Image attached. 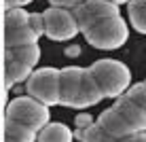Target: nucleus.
Instances as JSON below:
<instances>
[{
    "mask_svg": "<svg viewBox=\"0 0 146 142\" xmlns=\"http://www.w3.org/2000/svg\"><path fill=\"white\" fill-rule=\"evenodd\" d=\"M87 70L93 77L104 98H121L129 89L131 72L119 59H100V62L91 64Z\"/></svg>",
    "mask_w": 146,
    "mask_h": 142,
    "instance_id": "obj_1",
    "label": "nucleus"
},
{
    "mask_svg": "<svg viewBox=\"0 0 146 142\" xmlns=\"http://www.w3.org/2000/svg\"><path fill=\"white\" fill-rule=\"evenodd\" d=\"M7 121L40 131L49 123V108L44 104L36 102L34 98H30V95H19V98L11 100L7 106Z\"/></svg>",
    "mask_w": 146,
    "mask_h": 142,
    "instance_id": "obj_2",
    "label": "nucleus"
},
{
    "mask_svg": "<svg viewBox=\"0 0 146 142\" xmlns=\"http://www.w3.org/2000/svg\"><path fill=\"white\" fill-rule=\"evenodd\" d=\"M28 95L36 102L49 106L59 104V70L57 68H40L34 70L26 83Z\"/></svg>",
    "mask_w": 146,
    "mask_h": 142,
    "instance_id": "obj_3",
    "label": "nucleus"
},
{
    "mask_svg": "<svg viewBox=\"0 0 146 142\" xmlns=\"http://www.w3.org/2000/svg\"><path fill=\"white\" fill-rule=\"evenodd\" d=\"M127 34H129L127 23L121 17H112V19H106V21L93 26L89 32H85V38H87V43L95 49L112 51V49H119L121 45H125Z\"/></svg>",
    "mask_w": 146,
    "mask_h": 142,
    "instance_id": "obj_4",
    "label": "nucleus"
},
{
    "mask_svg": "<svg viewBox=\"0 0 146 142\" xmlns=\"http://www.w3.org/2000/svg\"><path fill=\"white\" fill-rule=\"evenodd\" d=\"M70 13H72L74 21H76L78 32L85 34L93 26L106 21V19L119 17V7L108 2V0H85V2L76 4Z\"/></svg>",
    "mask_w": 146,
    "mask_h": 142,
    "instance_id": "obj_5",
    "label": "nucleus"
},
{
    "mask_svg": "<svg viewBox=\"0 0 146 142\" xmlns=\"http://www.w3.org/2000/svg\"><path fill=\"white\" fill-rule=\"evenodd\" d=\"M42 21H44V34L53 40H68L78 34L76 21L68 9H55V7L47 9L42 13Z\"/></svg>",
    "mask_w": 146,
    "mask_h": 142,
    "instance_id": "obj_6",
    "label": "nucleus"
},
{
    "mask_svg": "<svg viewBox=\"0 0 146 142\" xmlns=\"http://www.w3.org/2000/svg\"><path fill=\"white\" fill-rule=\"evenodd\" d=\"M85 68H78V66H68V68L59 70V104L70 106L76 95L78 83L83 79Z\"/></svg>",
    "mask_w": 146,
    "mask_h": 142,
    "instance_id": "obj_7",
    "label": "nucleus"
},
{
    "mask_svg": "<svg viewBox=\"0 0 146 142\" xmlns=\"http://www.w3.org/2000/svg\"><path fill=\"white\" fill-rule=\"evenodd\" d=\"M98 123L102 125V127L106 129V134H110L117 142L123 140V138H127V136L135 134L133 127L123 119V115H119L114 108H106V110H104V113L98 117Z\"/></svg>",
    "mask_w": 146,
    "mask_h": 142,
    "instance_id": "obj_8",
    "label": "nucleus"
},
{
    "mask_svg": "<svg viewBox=\"0 0 146 142\" xmlns=\"http://www.w3.org/2000/svg\"><path fill=\"white\" fill-rule=\"evenodd\" d=\"M104 95H102V91H100V87L95 85V81H93L91 74H89V70L85 68L83 79H80L78 89H76V95H74V100H72L70 106H74V108H85V106L98 104Z\"/></svg>",
    "mask_w": 146,
    "mask_h": 142,
    "instance_id": "obj_9",
    "label": "nucleus"
},
{
    "mask_svg": "<svg viewBox=\"0 0 146 142\" xmlns=\"http://www.w3.org/2000/svg\"><path fill=\"white\" fill-rule=\"evenodd\" d=\"M112 108L117 110L119 115H123V119L133 127L135 134H138V131H146V113H144L142 108L133 106L131 102H129V100H125L123 95H121L117 102H114Z\"/></svg>",
    "mask_w": 146,
    "mask_h": 142,
    "instance_id": "obj_10",
    "label": "nucleus"
},
{
    "mask_svg": "<svg viewBox=\"0 0 146 142\" xmlns=\"http://www.w3.org/2000/svg\"><path fill=\"white\" fill-rule=\"evenodd\" d=\"M7 62H19L28 68H34L40 59V47L36 45H26V47H15V49H7Z\"/></svg>",
    "mask_w": 146,
    "mask_h": 142,
    "instance_id": "obj_11",
    "label": "nucleus"
},
{
    "mask_svg": "<svg viewBox=\"0 0 146 142\" xmlns=\"http://www.w3.org/2000/svg\"><path fill=\"white\" fill-rule=\"evenodd\" d=\"M38 142H72L74 134L64 123H47L38 131Z\"/></svg>",
    "mask_w": 146,
    "mask_h": 142,
    "instance_id": "obj_12",
    "label": "nucleus"
},
{
    "mask_svg": "<svg viewBox=\"0 0 146 142\" xmlns=\"http://www.w3.org/2000/svg\"><path fill=\"white\" fill-rule=\"evenodd\" d=\"M38 136V131L26 127V125L13 123V121H7L4 123V142H34Z\"/></svg>",
    "mask_w": 146,
    "mask_h": 142,
    "instance_id": "obj_13",
    "label": "nucleus"
},
{
    "mask_svg": "<svg viewBox=\"0 0 146 142\" xmlns=\"http://www.w3.org/2000/svg\"><path fill=\"white\" fill-rule=\"evenodd\" d=\"M36 40H38V36L28 26L26 28H19V30H7V36H4L7 49L26 47V45H36Z\"/></svg>",
    "mask_w": 146,
    "mask_h": 142,
    "instance_id": "obj_14",
    "label": "nucleus"
},
{
    "mask_svg": "<svg viewBox=\"0 0 146 142\" xmlns=\"http://www.w3.org/2000/svg\"><path fill=\"white\" fill-rule=\"evenodd\" d=\"M129 21L135 28V32L146 34V0H129L127 2Z\"/></svg>",
    "mask_w": 146,
    "mask_h": 142,
    "instance_id": "obj_15",
    "label": "nucleus"
},
{
    "mask_svg": "<svg viewBox=\"0 0 146 142\" xmlns=\"http://www.w3.org/2000/svg\"><path fill=\"white\" fill-rule=\"evenodd\" d=\"M74 136H76L80 142H117L110 134H106V129H104L98 121L91 123L89 127H85V129H76Z\"/></svg>",
    "mask_w": 146,
    "mask_h": 142,
    "instance_id": "obj_16",
    "label": "nucleus"
},
{
    "mask_svg": "<svg viewBox=\"0 0 146 142\" xmlns=\"http://www.w3.org/2000/svg\"><path fill=\"white\" fill-rule=\"evenodd\" d=\"M32 74V68L19 64V62H7V72H4V81H7L9 87H13L15 83H21L28 81V77Z\"/></svg>",
    "mask_w": 146,
    "mask_h": 142,
    "instance_id": "obj_17",
    "label": "nucleus"
},
{
    "mask_svg": "<svg viewBox=\"0 0 146 142\" xmlns=\"http://www.w3.org/2000/svg\"><path fill=\"white\" fill-rule=\"evenodd\" d=\"M123 98L129 100L133 106H138V108H142L146 113V85L144 83H135L133 87H129L127 91H125Z\"/></svg>",
    "mask_w": 146,
    "mask_h": 142,
    "instance_id": "obj_18",
    "label": "nucleus"
},
{
    "mask_svg": "<svg viewBox=\"0 0 146 142\" xmlns=\"http://www.w3.org/2000/svg\"><path fill=\"white\" fill-rule=\"evenodd\" d=\"M28 15L23 9H9L7 11V30H19L28 26Z\"/></svg>",
    "mask_w": 146,
    "mask_h": 142,
    "instance_id": "obj_19",
    "label": "nucleus"
},
{
    "mask_svg": "<svg viewBox=\"0 0 146 142\" xmlns=\"http://www.w3.org/2000/svg\"><path fill=\"white\" fill-rule=\"evenodd\" d=\"M28 28L32 30L36 36L44 34V21H42V13H30L28 15Z\"/></svg>",
    "mask_w": 146,
    "mask_h": 142,
    "instance_id": "obj_20",
    "label": "nucleus"
},
{
    "mask_svg": "<svg viewBox=\"0 0 146 142\" xmlns=\"http://www.w3.org/2000/svg\"><path fill=\"white\" fill-rule=\"evenodd\" d=\"M80 2H85V0H49L51 7H55V9H68V11H70V9H74Z\"/></svg>",
    "mask_w": 146,
    "mask_h": 142,
    "instance_id": "obj_21",
    "label": "nucleus"
},
{
    "mask_svg": "<svg viewBox=\"0 0 146 142\" xmlns=\"http://www.w3.org/2000/svg\"><path fill=\"white\" fill-rule=\"evenodd\" d=\"M91 123H95L91 115H87V113H80V115H76V127H78V129H85V127H89Z\"/></svg>",
    "mask_w": 146,
    "mask_h": 142,
    "instance_id": "obj_22",
    "label": "nucleus"
},
{
    "mask_svg": "<svg viewBox=\"0 0 146 142\" xmlns=\"http://www.w3.org/2000/svg\"><path fill=\"white\" fill-rule=\"evenodd\" d=\"M119 142H146V131H138L133 136H127V138L119 140Z\"/></svg>",
    "mask_w": 146,
    "mask_h": 142,
    "instance_id": "obj_23",
    "label": "nucleus"
},
{
    "mask_svg": "<svg viewBox=\"0 0 146 142\" xmlns=\"http://www.w3.org/2000/svg\"><path fill=\"white\" fill-rule=\"evenodd\" d=\"M32 0H7V7L9 9H21V4H28Z\"/></svg>",
    "mask_w": 146,
    "mask_h": 142,
    "instance_id": "obj_24",
    "label": "nucleus"
},
{
    "mask_svg": "<svg viewBox=\"0 0 146 142\" xmlns=\"http://www.w3.org/2000/svg\"><path fill=\"white\" fill-rule=\"evenodd\" d=\"M78 49H80V47H76V45H72L70 49H66V55H72V57H74V55H78V53H80Z\"/></svg>",
    "mask_w": 146,
    "mask_h": 142,
    "instance_id": "obj_25",
    "label": "nucleus"
},
{
    "mask_svg": "<svg viewBox=\"0 0 146 142\" xmlns=\"http://www.w3.org/2000/svg\"><path fill=\"white\" fill-rule=\"evenodd\" d=\"M108 2H112V4H117V7H119V4H125V2H129V0H108Z\"/></svg>",
    "mask_w": 146,
    "mask_h": 142,
    "instance_id": "obj_26",
    "label": "nucleus"
},
{
    "mask_svg": "<svg viewBox=\"0 0 146 142\" xmlns=\"http://www.w3.org/2000/svg\"><path fill=\"white\" fill-rule=\"evenodd\" d=\"M144 85H146V79H144Z\"/></svg>",
    "mask_w": 146,
    "mask_h": 142,
    "instance_id": "obj_27",
    "label": "nucleus"
}]
</instances>
